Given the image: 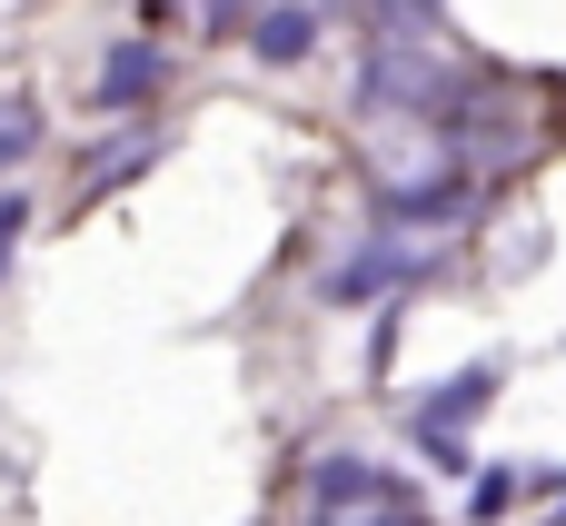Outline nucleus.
I'll list each match as a JSON object with an SVG mask.
<instances>
[{
  "label": "nucleus",
  "instance_id": "f257e3e1",
  "mask_svg": "<svg viewBox=\"0 0 566 526\" xmlns=\"http://www.w3.org/2000/svg\"><path fill=\"white\" fill-rule=\"evenodd\" d=\"M497 388H507V358H468L458 378H438V388L408 408V438H418V457H428L438 477H468V428L497 408Z\"/></svg>",
  "mask_w": 566,
  "mask_h": 526
},
{
  "label": "nucleus",
  "instance_id": "f03ea898",
  "mask_svg": "<svg viewBox=\"0 0 566 526\" xmlns=\"http://www.w3.org/2000/svg\"><path fill=\"white\" fill-rule=\"evenodd\" d=\"M448 90H458V80H448V60H438L418 30H378V50L358 60V109H408V119H428Z\"/></svg>",
  "mask_w": 566,
  "mask_h": 526
},
{
  "label": "nucleus",
  "instance_id": "7ed1b4c3",
  "mask_svg": "<svg viewBox=\"0 0 566 526\" xmlns=\"http://www.w3.org/2000/svg\"><path fill=\"white\" fill-rule=\"evenodd\" d=\"M428 269H438V249H418L408 229H378V239H358V249H348V259H338V269L318 278V298H328V308H368V298H408V288H418Z\"/></svg>",
  "mask_w": 566,
  "mask_h": 526
},
{
  "label": "nucleus",
  "instance_id": "20e7f679",
  "mask_svg": "<svg viewBox=\"0 0 566 526\" xmlns=\"http://www.w3.org/2000/svg\"><path fill=\"white\" fill-rule=\"evenodd\" d=\"M458 219H478V169L468 159H448V169H428V179H378V229H458Z\"/></svg>",
  "mask_w": 566,
  "mask_h": 526
},
{
  "label": "nucleus",
  "instance_id": "39448f33",
  "mask_svg": "<svg viewBox=\"0 0 566 526\" xmlns=\"http://www.w3.org/2000/svg\"><path fill=\"white\" fill-rule=\"evenodd\" d=\"M308 507L318 517H338V507H418V487L398 467H368V457L328 448V457H308Z\"/></svg>",
  "mask_w": 566,
  "mask_h": 526
},
{
  "label": "nucleus",
  "instance_id": "423d86ee",
  "mask_svg": "<svg viewBox=\"0 0 566 526\" xmlns=\"http://www.w3.org/2000/svg\"><path fill=\"white\" fill-rule=\"evenodd\" d=\"M159 80H169V50H149V40H109V50H99L90 99H99V109H149V99H159Z\"/></svg>",
  "mask_w": 566,
  "mask_h": 526
},
{
  "label": "nucleus",
  "instance_id": "0eeeda50",
  "mask_svg": "<svg viewBox=\"0 0 566 526\" xmlns=\"http://www.w3.org/2000/svg\"><path fill=\"white\" fill-rule=\"evenodd\" d=\"M318 30H328V10H318V0H269V10L249 20V60H269V70H298V60L318 50Z\"/></svg>",
  "mask_w": 566,
  "mask_h": 526
},
{
  "label": "nucleus",
  "instance_id": "6e6552de",
  "mask_svg": "<svg viewBox=\"0 0 566 526\" xmlns=\"http://www.w3.org/2000/svg\"><path fill=\"white\" fill-rule=\"evenodd\" d=\"M159 149H169V129H149V139H129V149H109V159H99V169L80 179V199H70V209H99V199H109L119 179H139V169H149Z\"/></svg>",
  "mask_w": 566,
  "mask_h": 526
},
{
  "label": "nucleus",
  "instance_id": "1a4fd4ad",
  "mask_svg": "<svg viewBox=\"0 0 566 526\" xmlns=\"http://www.w3.org/2000/svg\"><path fill=\"white\" fill-rule=\"evenodd\" d=\"M40 139H50V119H40L30 99H0V179H10V169H20Z\"/></svg>",
  "mask_w": 566,
  "mask_h": 526
},
{
  "label": "nucleus",
  "instance_id": "9d476101",
  "mask_svg": "<svg viewBox=\"0 0 566 526\" xmlns=\"http://www.w3.org/2000/svg\"><path fill=\"white\" fill-rule=\"evenodd\" d=\"M517 507V467H478V487H468V526H497Z\"/></svg>",
  "mask_w": 566,
  "mask_h": 526
},
{
  "label": "nucleus",
  "instance_id": "9b49d317",
  "mask_svg": "<svg viewBox=\"0 0 566 526\" xmlns=\"http://www.w3.org/2000/svg\"><path fill=\"white\" fill-rule=\"evenodd\" d=\"M20 239H30V199L0 189V278H10V259H20Z\"/></svg>",
  "mask_w": 566,
  "mask_h": 526
},
{
  "label": "nucleus",
  "instance_id": "f8f14e48",
  "mask_svg": "<svg viewBox=\"0 0 566 526\" xmlns=\"http://www.w3.org/2000/svg\"><path fill=\"white\" fill-rule=\"evenodd\" d=\"M199 20H209V30H219V40H229V30H239V20H249V0H199Z\"/></svg>",
  "mask_w": 566,
  "mask_h": 526
},
{
  "label": "nucleus",
  "instance_id": "ddd939ff",
  "mask_svg": "<svg viewBox=\"0 0 566 526\" xmlns=\"http://www.w3.org/2000/svg\"><path fill=\"white\" fill-rule=\"evenodd\" d=\"M368 526H428V517H418V507H378Z\"/></svg>",
  "mask_w": 566,
  "mask_h": 526
},
{
  "label": "nucleus",
  "instance_id": "4468645a",
  "mask_svg": "<svg viewBox=\"0 0 566 526\" xmlns=\"http://www.w3.org/2000/svg\"><path fill=\"white\" fill-rule=\"evenodd\" d=\"M547 526H566V497H557V517H547Z\"/></svg>",
  "mask_w": 566,
  "mask_h": 526
}]
</instances>
